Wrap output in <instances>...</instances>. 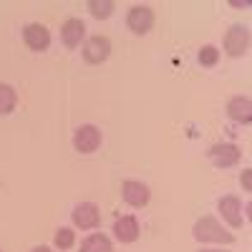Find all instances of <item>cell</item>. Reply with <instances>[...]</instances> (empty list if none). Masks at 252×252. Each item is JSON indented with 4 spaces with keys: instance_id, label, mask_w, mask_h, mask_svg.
Wrapping results in <instances>:
<instances>
[{
    "instance_id": "6da1fadb",
    "label": "cell",
    "mask_w": 252,
    "mask_h": 252,
    "mask_svg": "<svg viewBox=\"0 0 252 252\" xmlns=\"http://www.w3.org/2000/svg\"><path fill=\"white\" fill-rule=\"evenodd\" d=\"M194 240L199 242H220V245H232L235 235L227 232V229L215 220V217H202L194 222Z\"/></svg>"
},
{
    "instance_id": "7a4b0ae2",
    "label": "cell",
    "mask_w": 252,
    "mask_h": 252,
    "mask_svg": "<svg viewBox=\"0 0 252 252\" xmlns=\"http://www.w3.org/2000/svg\"><path fill=\"white\" fill-rule=\"evenodd\" d=\"M73 146H76V152H81V154H94L101 146V131L96 129L94 124L78 126L76 134H73Z\"/></svg>"
},
{
    "instance_id": "3957f363",
    "label": "cell",
    "mask_w": 252,
    "mask_h": 252,
    "mask_svg": "<svg viewBox=\"0 0 252 252\" xmlns=\"http://www.w3.org/2000/svg\"><path fill=\"white\" fill-rule=\"evenodd\" d=\"M247 46H250V31L245 26L235 23L232 28L227 31V35H224V51L232 58H237V56L247 53Z\"/></svg>"
},
{
    "instance_id": "277c9868",
    "label": "cell",
    "mask_w": 252,
    "mask_h": 252,
    "mask_svg": "<svg viewBox=\"0 0 252 252\" xmlns=\"http://www.w3.org/2000/svg\"><path fill=\"white\" fill-rule=\"evenodd\" d=\"M111 56V40L106 35H94L86 40V46H83V58H86V63H103Z\"/></svg>"
},
{
    "instance_id": "5b68a950",
    "label": "cell",
    "mask_w": 252,
    "mask_h": 252,
    "mask_svg": "<svg viewBox=\"0 0 252 252\" xmlns=\"http://www.w3.org/2000/svg\"><path fill=\"white\" fill-rule=\"evenodd\" d=\"M242 152L237 144H215L212 149H209V159H212L215 166H220V169H227V166H235L240 161Z\"/></svg>"
},
{
    "instance_id": "8992f818",
    "label": "cell",
    "mask_w": 252,
    "mask_h": 252,
    "mask_svg": "<svg viewBox=\"0 0 252 252\" xmlns=\"http://www.w3.org/2000/svg\"><path fill=\"white\" fill-rule=\"evenodd\" d=\"M126 23H129V28L139 35L149 33L152 26H154V10L149 5H134L129 10V15H126Z\"/></svg>"
},
{
    "instance_id": "52a82bcc",
    "label": "cell",
    "mask_w": 252,
    "mask_h": 252,
    "mask_svg": "<svg viewBox=\"0 0 252 252\" xmlns=\"http://www.w3.org/2000/svg\"><path fill=\"white\" fill-rule=\"evenodd\" d=\"M71 217H73V224L81 227V229H94V227H98V222H101V212H98V207H96L94 202H81V204H76Z\"/></svg>"
},
{
    "instance_id": "ba28073f",
    "label": "cell",
    "mask_w": 252,
    "mask_h": 252,
    "mask_svg": "<svg viewBox=\"0 0 252 252\" xmlns=\"http://www.w3.org/2000/svg\"><path fill=\"white\" fill-rule=\"evenodd\" d=\"M121 197L126 204H131V207H144V204H149V187L141 184V182H134V179H126L121 184Z\"/></svg>"
},
{
    "instance_id": "9c48e42d",
    "label": "cell",
    "mask_w": 252,
    "mask_h": 252,
    "mask_svg": "<svg viewBox=\"0 0 252 252\" xmlns=\"http://www.w3.org/2000/svg\"><path fill=\"white\" fill-rule=\"evenodd\" d=\"M23 40L31 51H46L51 46V33L40 23H28L26 31H23Z\"/></svg>"
},
{
    "instance_id": "30bf717a",
    "label": "cell",
    "mask_w": 252,
    "mask_h": 252,
    "mask_svg": "<svg viewBox=\"0 0 252 252\" xmlns=\"http://www.w3.org/2000/svg\"><path fill=\"white\" fill-rule=\"evenodd\" d=\"M83 35H86V26H83L81 18H68L66 23L61 26V40L66 48H78Z\"/></svg>"
},
{
    "instance_id": "8fae6325",
    "label": "cell",
    "mask_w": 252,
    "mask_h": 252,
    "mask_svg": "<svg viewBox=\"0 0 252 252\" xmlns=\"http://www.w3.org/2000/svg\"><path fill=\"white\" fill-rule=\"evenodd\" d=\"M114 235H116V240L124 242V245L136 242V237H139V222H136V217H134V215H126V217L116 220Z\"/></svg>"
},
{
    "instance_id": "7c38bea8",
    "label": "cell",
    "mask_w": 252,
    "mask_h": 252,
    "mask_svg": "<svg viewBox=\"0 0 252 252\" xmlns=\"http://www.w3.org/2000/svg\"><path fill=\"white\" fill-rule=\"evenodd\" d=\"M227 114L237 124H250L252 121V101L247 96H235L227 103Z\"/></svg>"
},
{
    "instance_id": "4fadbf2b",
    "label": "cell",
    "mask_w": 252,
    "mask_h": 252,
    "mask_svg": "<svg viewBox=\"0 0 252 252\" xmlns=\"http://www.w3.org/2000/svg\"><path fill=\"white\" fill-rule=\"evenodd\" d=\"M220 212L229 222V227H235V229L242 227V202L237 197H222L220 199Z\"/></svg>"
},
{
    "instance_id": "5bb4252c",
    "label": "cell",
    "mask_w": 252,
    "mask_h": 252,
    "mask_svg": "<svg viewBox=\"0 0 252 252\" xmlns=\"http://www.w3.org/2000/svg\"><path fill=\"white\" fill-rule=\"evenodd\" d=\"M81 252H114V245L106 235H91L81 242Z\"/></svg>"
},
{
    "instance_id": "9a60e30c",
    "label": "cell",
    "mask_w": 252,
    "mask_h": 252,
    "mask_svg": "<svg viewBox=\"0 0 252 252\" xmlns=\"http://www.w3.org/2000/svg\"><path fill=\"white\" fill-rule=\"evenodd\" d=\"M15 101H18L15 89L8 86V83H0V116L10 114V111L15 109Z\"/></svg>"
},
{
    "instance_id": "2e32d148",
    "label": "cell",
    "mask_w": 252,
    "mask_h": 252,
    "mask_svg": "<svg viewBox=\"0 0 252 252\" xmlns=\"http://www.w3.org/2000/svg\"><path fill=\"white\" fill-rule=\"evenodd\" d=\"M114 3H111V0H91V3H89V10H91V15L94 18H109L111 13H114Z\"/></svg>"
},
{
    "instance_id": "e0dca14e",
    "label": "cell",
    "mask_w": 252,
    "mask_h": 252,
    "mask_svg": "<svg viewBox=\"0 0 252 252\" xmlns=\"http://www.w3.org/2000/svg\"><path fill=\"white\" fill-rule=\"evenodd\" d=\"M76 242V232L71 227H61L58 232H56V247L58 250H71Z\"/></svg>"
},
{
    "instance_id": "ac0fdd59",
    "label": "cell",
    "mask_w": 252,
    "mask_h": 252,
    "mask_svg": "<svg viewBox=\"0 0 252 252\" xmlns=\"http://www.w3.org/2000/svg\"><path fill=\"white\" fill-rule=\"evenodd\" d=\"M217 61H220V51L215 46H202V51H199V63L202 66H215Z\"/></svg>"
},
{
    "instance_id": "d6986e66",
    "label": "cell",
    "mask_w": 252,
    "mask_h": 252,
    "mask_svg": "<svg viewBox=\"0 0 252 252\" xmlns=\"http://www.w3.org/2000/svg\"><path fill=\"white\" fill-rule=\"evenodd\" d=\"M242 187H245V192H250V189H252V174H250V169L242 172Z\"/></svg>"
},
{
    "instance_id": "ffe728a7",
    "label": "cell",
    "mask_w": 252,
    "mask_h": 252,
    "mask_svg": "<svg viewBox=\"0 0 252 252\" xmlns=\"http://www.w3.org/2000/svg\"><path fill=\"white\" fill-rule=\"evenodd\" d=\"M31 252H51V247H46V245H40V247H33Z\"/></svg>"
},
{
    "instance_id": "44dd1931",
    "label": "cell",
    "mask_w": 252,
    "mask_h": 252,
    "mask_svg": "<svg viewBox=\"0 0 252 252\" xmlns=\"http://www.w3.org/2000/svg\"><path fill=\"white\" fill-rule=\"evenodd\" d=\"M202 252H224V250H202Z\"/></svg>"
},
{
    "instance_id": "7402d4cb",
    "label": "cell",
    "mask_w": 252,
    "mask_h": 252,
    "mask_svg": "<svg viewBox=\"0 0 252 252\" xmlns=\"http://www.w3.org/2000/svg\"><path fill=\"white\" fill-rule=\"evenodd\" d=\"M0 252H3V250H0Z\"/></svg>"
}]
</instances>
